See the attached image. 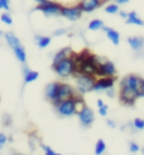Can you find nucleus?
<instances>
[{"label":"nucleus","instance_id":"f257e3e1","mask_svg":"<svg viewBox=\"0 0 144 155\" xmlns=\"http://www.w3.org/2000/svg\"><path fill=\"white\" fill-rule=\"evenodd\" d=\"M85 106V103L81 98V94H77L72 98L61 101L55 106L57 113L62 116V117H72V116L77 114V112Z\"/></svg>","mask_w":144,"mask_h":155},{"label":"nucleus","instance_id":"f03ea898","mask_svg":"<svg viewBox=\"0 0 144 155\" xmlns=\"http://www.w3.org/2000/svg\"><path fill=\"white\" fill-rule=\"evenodd\" d=\"M52 70L60 78H63V79L70 76H75V74L77 73V68H76V61L74 55L68 56L56 64H52Z\"/></svg>","mask_w":144,"mask_h":155},{"label":"nucleus","instance_id":"7ed1b4c3","mask_svg":"<svg viewBox=\"0 0 144 155\" xmlns=\"http://www.w3.org/2000/svg\"><path fill=\"white\" fill-rule=\"evenodd\" d=\"M75 80H76L77 93L82 95V94H86L89 92H92L94 84L96 81V76L77 73V74H75Z\"/></svg>","mask_w":144,"mask_h":155},{"label":"nucleus","instance_id":"20e7f679","mask_svg":"<svg viewBox=\"0 0 144 155\" xmlns=\"http://www.w3.org/2000/svg\"><path fill=\"white\" fill-rule=\"evenodd\" d=\"M61 9H62V5L58 4L56 2H51L48 0L45 4L42 5H38L36 10L42 12L45 17H57V15H61Z\"/></svg>","mask_w":144,"mask_h":155},{"label":"nucleus","instance_id":"39448f33","mask_svg":"<svg viewBox=\"0 0 144 155\" xmlns=\"http://www.w3.org/2000/svg\"><path fill=\"white\" fill-rule=\"evenodd\" d=\"M119 97L123 104L125 106H133L136 102V99L139 98L138 92L135 89L128 88V87H120V92H119Z\"/></svg>","mask_w":144,"mask_h":155},{"label":"nucleus","instance_id":"423d86ee","mask_svg":"<svg viewBox=\"0 0 144 155\" xmlns=\"http://www.w3.org/2000/svg\"><path fill=\"white\" fill-rule=\"evenodd\" d=\"M77 116H78V120H80V124L83 127H90L95 121V113L92 109L89 108L87 106H83L80 111L77 112Z\"/></svg>","mask_w":144,"mask_h":155},{"label":"nucleus","instance_id":"0eeeda50","mask_svg":"<svg viewBox=\"0 0 144 155\" xmlns=\"http://www.w3.org/2000/svg\"><path fill=\"white\" fill-rule=\"evenodd\" d=\"M115 84V78L111 76H99L96 78V81L94 84V92H106L109 88H113Z\"/></svg>","mask_w":144,"mask_h":155},{"label":"nucleus","instance_id":"6e6552de","mask_svg":"<svg viewBox=\"0 0 144 155\" xmlns=\"http://www.w3.org/2000/svg\"><path fill=\"white\" fill-rule=\"evenodd\" d=\"M60 84H61V83H58V81H52V83H48L47 85H45V88H44V97H45V98H47L53 106L57 104Z\"/></svg>","mask_w":144,"mask_h":155},{"label":"nucleus","instance_id":"1a4fd4ad","mask_svg":"<svg viewBox=\"0 0 144 155\" xmlns=\"http://www.w3.org/2000/svg\"><path fill=\"white\" fill-rule=\"evenodd\" d=\"M61 15L63 18L68 19L71 22H75V21H78L82 15V10L80 9L78 5H75V6H62L61 9Z\"/></svg>","mask_w":144,"mask_h":155},{"label":"nucleus","instance_id":"9d476101","mask_svg":"<svg viewBox=\"0 0 144 155\" xmlns=\"http://www.w3.org/2000/svg\"><path fill=\"white\" fill-rule=\"evenodd\" d=\"M116 66L113 61L109 60H104L100 65H99V71H97V78L99 76H111L115 78L116 76Z\"/></svg>","mask_w":144,"mask_h":155},{"label":"nucleus","instance_id":"9b49d317","mask_svg":"<svg viewBox=\"0 0 144 155\" xmlns=\"http://www.w3.org/2000/svg\"><path fill=\"white\" fill-rule=\"evenodd\" d=\"M77 90L70 85L67 83H61L60 84V89H58V99H57V103H60L61 101H64V99H68V98H72V97L77 95Z\"/></svg>","mask_w":144,"mask_h":155},{"label":"nucleus","instance_id":"f8f14e48","mask_svg":"<svg viewBox=\"0 0 144 155\" xmlns=\"http://www.w3.org/2000/svg\"><path fill=\"white\" fill-rule=\"evenodd\" d=\"M77 5L80 6L82 13H92L94 10L100 8L102 2L101 0H80Z\"/></svg>","mask_w":144,"mask_h":155},{"label":"nucleus","instance_id":"ddd939ff","mask_svg":"<svg viewBox=\"0 0 144 155\" xmlns=\"http://www.w3.org/2000/svg\"><path fill=\"white\" fill-rule=\"evenodd\" d=\"M142 80V78L138 75H134V74H129L127 76H124L121 81H120V87H128V88H132L135 89L138 92V88H139V83Z\"/></svg>","mask_w":144,"mask_h":155},{"label":"nucleus","instance_id":"4468645a","mask_svg":"<svg viewBox=\"0 0 144 155\" xmlns=\"http://www.w3.org/2000/svg\"><path fill=\"white\" fill-rule=\"evenodd\" d=\"M128 45L133 51H135V52H140V51L144 48V37H139V36L129 37Z\"/></svg>","mask_w":144,"mask_h":155},{"label":"nucleus","instance_id":"2eb2a0df","mask_svg":"<svg viewBox=\"0 0 144 155\" xmlns=\"http://www.w3.org/2000/svg\"><path fill=\"white\" fill-rule=\"evenodd\" d=\"M101 29L105 32L106 37L109 38V41H110V42H113V45L117 46V45L120 43V35H119V32H117V31H115V29H113V28H110V27H106V25H104Z\"/></svg>","mask_w":144,"mask_h":155},{"label":"nucleus","instance_id":"dca6fc26","mask_svg":"<svg viewBox=\"0 0 144 155\" xmlns=\"http://www.w3.org/2000/svg\"><path fill=\"white\" fill-rule=\"evenodd\" d=\"M22 73H23V78H24V84L33 83V81H36L39 78L38 71L30 70V69H28V66H25V65L22 68Z\"/></svg>","mask_w":144,"mask_h":155},{"label":"nucleus","instance_id":"f3484780","mask_svg":"<svg viewBox=\"0 0 144 155\" xmlns=\"http://www.w3.org/2000/svg\"><path fill=\"white\" fill-rule=\"evenodd\" d=\"M4 37H5V41H6V43L9 45V47H11V50L13 48H15V47H19V46H22V43H20V40L13 33V32H6V33L4 35Z\"/></svg>","mask_w":144,"mask_h":155},{"label":"nucleus","instance_id":"a211bd4d","mask_svg":"<svg viewBox=\"0 0 144 155\" xmlns=\"http://www.w3.org/2000/svg\"><path fill=\"white\" fill-rule=\"evenodd\" d=\"M34 42L39 48H45L48 47L51 42H52V38L49 36H41V35H36L34 36Z\"/></svg>","mask_w":144,"mask_h":155},{"label":"nucleus","instance_id":"6ab92c4d","mask_svg":"<svg viewBox=\"0 0 144 155\" xmlns=\"http://www.w3.org/2000/svg\"><path fill=\"white\" fill-rule=\"evenodd\" d=\"M125 23L127 24H133V25H140V27L144 25V21L138 17V14H136L135 12L128 13V18L125 19Z\"/></svg>","mask_w":144,"mask_h":155},{"label":"nucleus","instance_id":"aec40b11","mask_svg":"<svg viewBox=\"0 0 144 155\" xmlns=\"http://www.w3.org/2000/svg\"><path fill=\"white\" fill-rule=\"evenodd\" d=\"M68 56H72V50L70 47H64V48L58 51V52H56V55L53 57V62H52V64H56L58 61L66 59V57H68Z\"/></svg>","mask_w":144,"mask_h":155},{"label":"nucleus","instance_id":"412c9836","mask_svg":"<svg viewBox=\"0 0 144 155\" xmlns=\"http://www.w3.org/2000/svg\"><path fill=\"white\" fill-rule=\"evenodd\" d=\"M13 52H14L17 60H18L19 62H22L23 65H24L25 62H27V52H25V48H24L23 46H19V47L13 48Z\"/></svg>","mask_w":144,"mask_h":155},{"label":"nucleus","instance_id":"4be33fe9","mask_svg":"<svg viewBox=\"0 0 144 155\" xmlns=\"http://www.w3.org/2000/svg\"><path fill=\"white\" fill-rule=\"evenodd\" d=\"M104 22L101 21V19H92L90 23H89V29L90 31H99V29H101L102 27H104Z\"/></svg>","mask_w":144,"mask_h":155},{"label":"nucleus","instance_id":"5701e85b","mask_svg":"<svg viewBox=\"0 0 144 155\" xmlns=\"http://www.w3.org/2000/svg\"><path fill=\"white\" fill-rule=\"evenodd\" d=\"M106 150V144L105 141H104L102 139L97 140V143L95 145V155H102L104 153H105Z\"/></svg>","mask_w":144,"mask_h":155},{"label":"nucleus","instance_id":"b1692460","mask_svg":"<svg viewBox=\"0 0 144 155\" xmlns=\"http://www.w3.org/2000/svg\"><path fill=\"white\" fill-rule=\"evenodd\" d=\"M29 147L32 150H36L37 149V146L38 145H41V140H39V137L37 136L36 134H32L30 136H29Z\"/></svg>","mask_w":144,"mask_h":155},{"label":"nucleus","instance_id":"393cba45","mask_svg":"<svg viewBox=\"0 0 144 155\" xmlns=\"http://www.w3.org/2000/svg\"><path fill=\"white\" fill-rule=\"evenodd\" d=\"M119 4L116 3H110L105 6V12L108 14H116V13H119Z\"/></svg>","mask_w":144,"mask_h":155},{"label":"nucleus","instance_id":"a878e982","mask_svg":"<svg viewBox=\"0 0 144 155\" xmlns=\"http://www.w3.org/2000/svg\"><path fill=\"white\" fill-rule=\"evenodd\" d=\"M0 21H2L4 24H6V25H11L13 24V18H11V15L9 14L8 12H4L2 15H0Z\"/></svg>","mask_w":144,"mask_h":155},{"label":"nucleus","instance_id":"bb28decb","mask_svg":"<svg viewBox=\"0 0 144 155\" xmlns=\"http://www.w3.org/2000/svg\"><path fill=\"white\" fill-rule=\"evenodd\" d=\"M133 127L135 128V130H144V120L143 118H134L133 121Z\"/></svg>","mask_w":144,"mask_h":155},{"label":"nucleus","instance_id":"cd10ccee","mask_svg":"<svg viewBox=\"0 0 144 155\" xmlns=\"http://www.w3.org/2000/svg\"><path fill=\"white\" fill-rule=\"evenodd\" d=\"M42 147V149L44 150V155H61V154H58L57 151H55L53 149H52L51 146H48V145H44V144H42L41 143V145H39Z\"/></svg>","mask_w":144,"mask_h":155},{"label":"nucleus","instance_id":"c85d7f7f","mask_svg":"<svg viewBox=\"0 0 144 155\" xmlns=\"http://www.w3.org/2000/svg\"><path fill=\"white\" fill-rule=\"evenodd\" d=\"M0 9L9 12L10 9V0H0Z\"/></svg>","mask_w":144,"mask_h":155},{"label":"nucleus","instance_id":"c756f323","mask_svg":"<svg viewBox=\"0 0 144 155\" xmlns=\"http://www.w3.org/2000/svg\"><path fill=\"white\" fill-rule=\"evenodd\" d=\"M129 150H130V153L135 154V153H138V151L140 150V147H139V145L136 144V143H133V141H130V143H129Z\"/></svg>","mask_w":144,"mask_h":155},{"label":"nucleus","instance_id":"7c9ffc66","mask_svg":"<svg viewBox=\"0 0 144 155\" xmlns=\"http://www.w3.org/2000/svg\"><path fill=\"white\" fill-rule=\"evenodd\" d=\"M138 95H139V98H144V79H143V78H142V80H140V83H139Z\"/></svg>","mask_w":144,"mask_h":155},{"label":"nucleus","instance_id":"2f4dec72","mask_svg":"<svg viewBox=\"0 0 144 155\" xmlns=\"http://www.w3.org/2000/svg\"><path fill=\"white\" fill-rule=\"evenodd\" d=\"M8 143V136H6L5 134H3V132H0V150L3 149V146Z\"/></svg>","mask_w":144,"mask_h":155},{"label":"nucleus","instance_id":"473e14b6","mask_svg":"<svg viewBox=\"0 0 144 155\" xmlns=\"http://www.w3.org/2000/svg\"><path fill=\"white\" fill-rule=\"evenodd\" d=\"M108 109H109V107H108L106 104H104L102 107H100V108H99V113H100V116L105 117V116L108 114Z\"/></svg>","mask_w":144,"mask_h":155},{"label":"nucleus","instance_id":"72a5a7b5","mask_svg":"<svg viewBox=\"0 0 144 155\" xmlns=\"http://www.w3.org/2000/svg\"><path fill=\"white\" fill-rule=\"evenodd\" d=\"M67 33V29L66 28H60V29H57L53 32V36L55 37H58V36H62V35H66Z\"/></svg>","mask_w":144,"mask_h":155},{"label":"nucleus","instance_id":"f704fd0d","mask_svg":"<svg viewBox=\"0 0 144 155\" xmlns=\"http://www.w3.org/2000/svg\"><path fill=\"white\" fill-rule=\"evenodd\" d=\"M106 95L109 97V98H114L115 97V90H114V87L113 88H109L106 90Z\"/></svg>","mask_w":144,"mask_h":155},{"label":"nucleus","instance_id":"c9c22d12","mask_svg":"<svg viewBox=\"0 0 144 155\" xmlns=\"http://www.w3.org/2000/svg\"><path fill=\"white\" fill-rule=\"evenodd\" d=\"M106 125H108L109 127H111V128H115V127H116V124H115L113 120H108V121H106Z\"/></svg>","mask_w":144,"mask_h":155},{"label":"nucleus","instance_id":"e433bc0d","mask_svg":"<svg viewBox=\"0 0 144 155\" xmlns=\"http://www.w3.org/2000/svg\"><path fill=\"white\" fill-rule=\"evenodd\" d=\"M119 15H120L121 18H124V19H127V18H128V13L124 12V10H119Z\"/></svg>","mask_w":144,"mask_h":155},{"label":"nucleus","instance_id":"4c0bfd02","mask_svg":"<svg viewBox=\"0 0 144 155\" xmlns=\"http://www.w3.org/2000/svg\"><path fill=\"white\" fill-rule=\"evenodd\" d=\"M129 2H130V0H115V3L119 4V5H124V4L129 3Z\"/></svg>","mask_w":144,"mask_h":155},{"label":"nucleus","instance_id":"58836bf2","mask_svg":"<svg viewBox=\"0 0 144 155\" xmlns=\"http://www.w3.org/2000/svg\"><path fill=\"white\" fill-rule=\"evenodd\" d=\"M96 104H97V107H99V108H100V107H102L104 104H105V103H104V101H102V99H97V102H96Z\"/></svg>","mask_w":144,"mask_h":155},{"label":"nucleus","instance_id":"ea45409f","mask_svg":"<svg viewBox=\"0 0 144 155\" xmlns=\"http://www.w3.org/2000/svg\"><path fill=\"white\" fill-rule=\"evenodd\" d=\"M10 124V117H9V116H5V121H4V125L5 126H8Z\"/></svg>","mask_w":144,"mask_h":155},{"label":"nucleus","instance_id":"a19ab883","mask_svg":"<svg viewBox=\"0 0 144 155\" xmlns=\"http://www.w3.org/2000/svg\"><path fill=\"white\" fill-rule=\"evenodd\" d=\"M34 2L38 4V5H42V4H45L48 2V0H34Z\"/></svg>","mask_w":144,"mask_h":155},{"label":"nucleus","instance_id":"79ce46f5","mask_svg":"<svg viewBox=\"0 0 144 155\" xmlns=\"http://www.w3.org/2000/svg\"><path fill=\"white\" fill-rule=\"evenodd\" d=\"M13 155H24V154H20V153H15V154H13Z\"/></svg>","mask_w":144,"mask_h":155},{"label":"nucleus","instance_id":"37998d69","mask_svg":"<svg viewBox=\"0 0 144 155\" xmlns=\"http://www.w3.org/2000/svg\"><path fill=\"white\" fill-rule=\"evenodd\" d=\"M3 36V32H2V29H0V37H2Z\"/></svg>","mask_w":144,"mask_h":155},{"label":"nucleus","instance_id":"c03bdc74","mask_svg":"<svg viewBox=\"0 0 144 155\" xmlns=\"http://www.w3.org/2000/svg\"><path fill=\"white\" fill-rule=\"evenodd\" d=\"M143 154H144V147H143Z\"/></svg>","mask_w":144,"mask_h":155},{"label":"nucleus","instance_id":"a18cd8bd","mask_svg":"<svg viewBox=\"0 0 144 155\" xmlns=\"http://www.w3.org/2000/svg\"><path fill=\"white\" fill-rule=\"evenodd\" d=\"M101 2H102V3H104V2H105V0H101Z\"/></svg>","mask_w":144,"mask_h":155},{"label":"nucleus","instance_id":"49530a36","mask_svg":"<svg viewBox=\"0 0 144 155\" xmlns=\"http://www.w3.org/2000/svg\"><path fill=\"white\" fill-rule=\"evenodd\" d=\"M0 155H2V153H0Z\"/></svg>","mask_w":144,"mask_h":155}]
</instances>
